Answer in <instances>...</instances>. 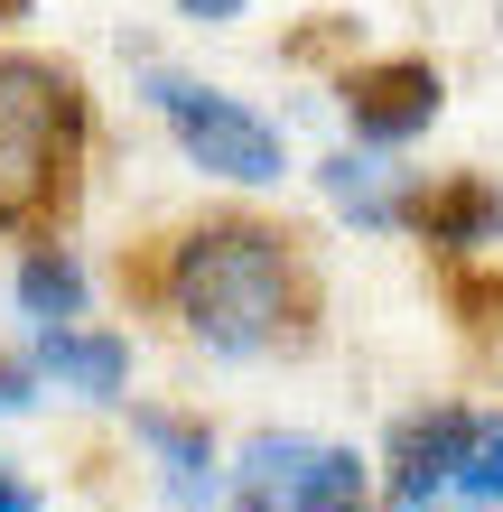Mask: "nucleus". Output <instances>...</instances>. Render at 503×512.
<instances>
[{
  "label": "nucleus",
  "instance_id": "obj_5",
  "mask_svg": "<svg viewBox=\"0 0 503 512\" xmlns=\"http://www.w3.org/2000/svg\"><path fill=\"white\" fill-rule=\"evenodd\" d=\"M336 122H345V149L410 159V149L448 122V75L429 56H364V66L336 75Z\"/></svg>",
  "mask_w": 503,
  "mask_h": 512
},
{
  "label": "nucleus",
  "instance_id": "obj_9",
  "mask_svg": "<svg viewBox=\"0 0 503 512\" xmlns=\"http://www.w3.org/2000/svg\"><path fill=\"white\" fill-rule=\"evenodd\" d=\"M410 243L438 252V261H476V252H503V177L485 168H448V177H429L420 168V187H410Z\"/></svg>",
  "mask_w": 503,
  "mask_h": 512
},
{
  "label": "nucleus",
  "instance_id": "obj_3",
  "mask_svg": "<svg viewBox=\"0 0 503 512\" xmlns=\"http://www.w3.org/2000/svg\"><path fill=\"white\" fill-rule=\"evenodd\" d=\"M131 84H140V103L159 112L168 149H177L196 177H215V187H233V196H271L280 177L299 168V159H289V131H280L261 103L224 94V84L177 75V66H159V56H131Z\"/></svg>",
  "mask_w": 503,
  "mask_h": 512
},
{
  "label": "nucleus",
  "instance_id": "obj_7",
  "mask_svg": "<svg viewBox=\"0 0 503 512\" xmlns=\"http://www.w3.org/2000/svg\"><path fill=\"white\" fill-rule=\"evenodd\" d=\"M131 447L150 457V485L168 512H224V438L187 401H122Z\"/></svg>",
  "mask_w": 503,
  "mask_h": 512
},
{
  "label": "nucleus",
  "instance_id": "obj_4",
  "mask_svg": "<svg viewBox=\"0 0 503 512\" xmlns=\"http://www.w3.org/2000/svg\"><path fill=\"white\" fill-rule=\"evenodd\" d=\"M373 503V457L317 429H243L224 447V512H336Z\"/></svg>",
  "mask_w": 503,
  "mask_h": 512
},
{
  "label": "nucleus",
  "instance_id": "obj_12",
  "mask_svg": "<svg viewBox=\"0 0 503 512\" xmlns=\"http://www.w3.org/2000/svg\"><path fill=\"white\" fill-rule=\"evenodd\" d=\"M448 512H503V410L476 419V447H466V475L448 485Z\"/></svg>",
  "mask_w": 503,
  "mask_h": 512
},
{
  "label": "nucleus",
  "instance_id": "obj_2",
  "mask_svg": "<svg viewBox=\"0 0 503 512\" xmlns=\"http://www.w3.org/2000/svg\"><path fill=\"white\" fill-rule=\"evenodd\" d=\"M94 168V94L66 56L0 47V233H66Z\"/></svg>",
  "mask_w": 503,
  "mask_h": 512
},
{
  "label": "nucleus",
  "instance_id": "obj_6",
  "mask_svg": "<svg viewBox=\"0 0 503 512\" xmlns=\"http://www.w3.org/2000/svg\"><path fill=\"white\" fill-rule=\"evenodd\" d=\"M476 401H420L382 429L373 457V503L382 512H448V485L466 475V447H476Z\"/></svg>",
  "mask_w": 503,
  "mask_h": 512
},
{
  "label": "nucleus",
  "instance_id": "obj_15",
  "mask_svg": "<svg viewBox=\"0 0 503 512\" xmlns=\"http://www.w3.org/2000/svg\"><path fill=\"white\" fill-rule=\"evenodd\" d=\"M252 0H177V19H196V28H233Z\"/></svg>",
  "mask_w": 503,
  "mask_h": 512
},
{
  "label": "nucleus",
  "instance_id": "obj_13",
  "mask_svg": "<svg viewBox=\"0 0 503 512\" xmlns=\"http://www.w3.org/2000/svg\"><path fill=\"white\" fill-rule=\"evenodd\" d=\"M47 401V382H38V364H28L19 345H0V419H28Z\"/></svg>",
  "mask_w": 503,
  "mask_h": 512
},
{
  "label": "nucleus",
  "instance_id": "obj_11",
  "mask_svg": "<svg viewBox=\"0 0 503 512\" xmlns=\"http://www.w3.org/2000/svg\"><path fill=\"white\" fill-rule=\"evenodd\" d=\"M10 308L28 326H84L94 317V261L66 233H28L19 261H10Z\"/></svg>",
  "mask_w": 503,
  "mask_h": 512
},
{
  "label": "nucleus",
  "instance_id": "obj_1",
  "mask_svg": "<svg viewBox=\"0 0 503 512\" xmlns=\"http://www.w3.org/2000/svg\"><path fill=\"white\" fill-rule=\"evenodd\" d=\"M131 289L196 354H215V364H299L327 336V270H317L308 233H289L271 215H243V205L177 224L140 261Z\"/></svg>",
  "mask_w": 503,
  "mask_h": 512
},
{
  "label": "nucleus",
  "instance_id": "obj_8",
  "mask_svg": "<svg viewBox=\"0 0 503 512\" xmlns=\"http://www.w3.org/2000/svg\"><path fill=\"white\" fill-rule=\"evenodd\" d=\"M19 354L38 364L47 391H66V401H84V410H122L131 373H140L131 326H103V317H84V326H28Z\"/></svg>",
  "mask_w": 503,
  "mask_h": 512
},
{
  "label": "nucleus",
  "instance_id": "obj_14",
  "mask_svg": "<svg viewBox=\"0 0 503 512\" xmlns=\"http://www.w3.org/2000/svg\"><path fill=\"white\" fill-rule=\"evenodd\" d=\"M0 512H47V485L10 457V447H0Z\"/></svg>",
  "mask_w": 503,
  "mask_h": 512
},
{
  "label": "nucleus",
  "instance_id": "obj_10",
  "mask_svg": "<svg viewBox=\"0 0 503 512\" xmlns=\"http://www.w3.org/2000/svg\"><path fill=\"white\" fill-rule=\"evenodd\" d=\"M317 177V196H327V215L354 224L364 243H401V224H410V187H420V168H401V159H373V149H327V159L308 168Z\"/></svg>",
  "mask_w": 503,
  "mask_h": 512
}]
</instances>
